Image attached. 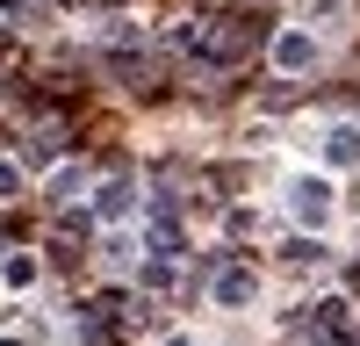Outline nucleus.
Here are the masks:
<instances>
[{"mask_svg": "<svg viewBox=\"0 0 360 346\" xmlns=\"http://www.w3.org/2000/svg\"><path fill=\"white\" fill-rule=\"evenodd\" d=\"M274 65H281V72H303V65H310V37H281V44H274Z\"/></svg>", "mask_w": 360, "mask_h": 346, "instance_id": "f03ea898", "label": "nucleus"}, {"mask_svg": "<svg viewBox=\"0 0 360 346\" xmlns=\"http://www.w3.org/2000/svg\"><path fill=\"white\" fill-rule=\"evenodd\" d=\"M217 303H252V274H224L217 281Z\"/></svg>", "mask_w": 360, "mask_h": 346, "instance_id": "20e7f679", "label": "nucleus"}, {"mask_svg": "<svg viewBox=\"0 0 360 346\" xmlns=\"http://www.w3.org/2000/svg\"><path fill=\"white\" fill-rule=\"evenodd\" d=\"M123 210H130V188H123V181L101 188V217H123Z\"/></svg>", "mask_w": 360, "mask_h": 346, "instance_id": "39448f33", "label": "nucleus"}, {"mask_svg": "<svg viewBox=\"0 0 360 346\" xmlns=\"http://www.w3.org/2000/svg\"><path fill=\"white\" fill-rule=\"evenodd\" d=\"M173 346H188V339H173Z\"/></svg>", "mask_w": 360, "mask_h": 346, "instance_id": "0eeeda50", "label": "nucleus"}, {"mask_svg": "<svg viewBox=\"0 0 360 346\" xmlns=\"http://www.w3.org/2000/svg\"><path fill=\"white\" fill-rule=\"evenodd\" d=\"M0 195H15V166H0Z\"/></svg>", "mask_w": 360, "mask_h": 346, "instance_id": "423d86ee", "label": "nucleus"}, {"mask_svg": "<svg viewBox=\"0 0 360 346\" xmlns=\"http://www.w3.org/2000/svg\"><path fill=\"white\" fill-rule=\"evenodd\" d=\"M324 159H332V166H353V159H360V130H332Z\"/></svg>", "mask_w": 360, "mask_h": 346, "instance_id": "7ed1b4c3", "label": "nucleus"}, {"mask_svg": "<svg viewBox=\"0 0 360 346\" xmlns=\"http://www.w3.org/2000/svg\"><path fill=\"white\" fill-rule=\"evenodd\" d=\"M295 217H303V224H324V217H332V188H324V181H303V188H295Z\"/></svg>", "mask_w": 360, "mask_h": 346, "instance_id": "f257e3e1", "label": "nucleus"}]
</instances>
